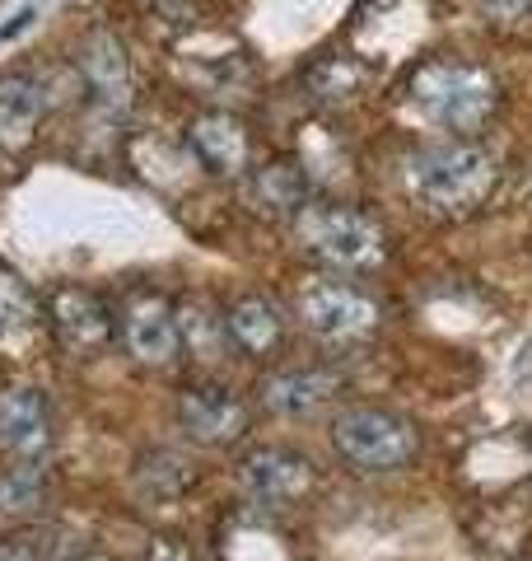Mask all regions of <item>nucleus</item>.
Listing matches in <instances>:
<instances>
[{"mask_svg": "<svg viewBox=\"0 0 532 561\" xmlns=\"http://www.w3.org/2000/svg\"><path fill=\"white\" fill-rule=\"evenodd\" d=\"M247 197L266 216H286L294 220L309 206V173L299 160H271L262 169H247Z\"/></svg>", "mask_w": 532, "mask_h": 561, "instance_id": "obj_15", "label": "nucleus"}, {"mask_svg": "<svg viewBox=\"0 0 532 561\" xmlns=\"http://www.w3.org/2000/svg\"><path fill=\"white\" fill-rule=\"evenodd\" d=\"M146 561H197V552H192L183 538H159Z\"/></svg>", "mask_w": 532, "mask_h": 561, "instance_id": "obj_23", "label": "nucleus"}, {"mask_svg": "<svg viewBox=\"0 0 532 561\" xmlns=\"http://www.w3.org/2000/svg\"><path fill=\"white\" fill-rule=\"evenodd\" d=\"M495 183H500L495 154L467 136L425 146L406 164V187H412L416 206L439 210V216H467V210L486 206Z\"/></svg>", "mask_w": 532, "mask_h": 561, "instance_id": "obj_2", "label": "nucleus"}, {"mask_svg": "<svg viewBox=\"0 0 532 561\" xmlns=\"http://www.w3.org/2000/svg\"><path fill=\"white\" fill-rule=\"evenodd\" d=\"M0 561H38L24 542H0Z\"/></svg>", "mask_w": 532, "mask_h": 561, "instance_id": "obj_25", "label": "nucleus"}, {"mask_svg": "<svg viewBox=\"0 0 532 561\" xmlns=\"http://www.w3.org/2000/svg\"><path fill=\"white\" fill-rule=\"evenodd\" d=\"M47 323L57 332V342L76 356H89V351H103L117 332V313L103 295L84 290V286H61L47 300Z\"/></svg>", "mask_w": 532, "mask_h": 561, "instance_id": "obj_7", "label": "nucleus"}, {"mask_svg": "<svg viewBox=\"0 0 532 561\" xmlns=\"http://www.w3.org/2000/svg\"><path fill=\"white\" fill-rule=\"evenodd\" d=\"M43 108L47 99L33 76H0V150H28L33 136H38Z\"/></svg>", "mask_w": 532, "mask_h": 561, "instance_id": "obj_14", "label": "nucleus"}, {"mask_svg": "<svg viewBox=\"0 0 532 561\" xmlns=\"http://www.w3.org/2000/svg\"><path fill=\"white\" fill-rule=\"evenodd\" d=\"M257 393L280 416H304V412L327 408L342 393V375L336 370H280V375H266Z\"/></svg>", "mask_w": 532, "mask_h": 561, "instance_id": "obj_13", "label": "nucleus"}, {"mask_svg": "<svg viewBox=\"0 0 532 561\" xmlns=\"http://www.w3.org/2000/svg\"><path fill=\"white\" fill-rule=\"evenodd\" d=\"M304 323L313 337H323L332 346L365 342L379 328V300L350 280H317L304 290Z\"/></svg>", "mask_w": 532, "mask_h": 561, "instance_id": "obj_5", "label": "nucleus"}, {"mask_svg": "<svg viewBox=\"0 0 532 561\" xmlns=\"http://www.w3.org/2000/svg\"><path fill=\"white\" fill-rule=\"evenodd\" d=\"M84 80L89 90H94L108 108H122V103H131V57L122 51V43L113 33H94V38L84 43Z\"/></svg>", "mask_w": 532, "mask_h": 561, "instance_id": "obj_16", "label": "nucleus"}, {"mask_svg": "<svg viewBox=\"0 0 532 561\" xmlns=\"http://www.w3.org/2000/svg\"><path fill=\"white\" fill-rule=\"evenodd\" d=\"M154 5H169V0H154Z\"/></svg>", "mask_w": 532, "mask_h": 561, "instance_id": "obj_27", "label": "nucleus"}, {"mask_svg": "<svg viewBox=\"0 0 532 561\" xmlns=\"http://www.w3.org/2000/svg\"><path fill=\"white\" fill-rule=\"evenodd\" d=\"M482 20L505 38H523L532 33V0H482Z\"/></svg>", "mask_w": 532, "mask_h": 561, "instance_id": "obj_22", "label": "nucleus"}, {"mask_svg": "<svg viewBox=\"0 0 532 561\" xmlns=\"http://www.w3.org/2000/svg\"><path fill=\"white\" fill-rule=\"evenodd\" d=\"M43 496H47V478H43V468L33 459H20L10 472H0V511L5 515L38 511Z\"/></svg>", "mask_w": 532, "mask_h": 561, "instance_id": "obj_20", "label": "nucleus"}, {"mask_svg": "<svg viewBox=\"0 0 532 561\" xmlns=\"http://www.w3.org/2000/svg\"><path fill=\"white\" fill-rule=\"evenodd\" d=\"M0 445H5L14 459H43L51 449V408L43 389H28V383H10L0 393Z\"/></svg>", "mask_w": 532, "mask_h": 561, "instance_id": "obj_11", "label": "nucleus"}, {"mask_svg": "<svg viewBox=\"0 0 532 561\" xmlns=\"http://www.w3.org/2000/svg\"><path fill=\"white\" fill-rule=\"evenodd\" d=\"M406 99L420 108L425 122L453 131V136H476L490 127L500 113V80L490 76L482 61H453V57H435L412 70L406 80Z\"/></svg>", "mask_w": 532, "mask_h": 561, "instance_id": "obj_1", "label": "nucleus"}, {"mask_svg": "<svg viewBox=\"0 0 532 561\" xmlns=\"http://www.w3.org/2000/svg\"><path fill=\"white\" fill-rule=\"evenodd\" d=\"M332 449L360 472H402L420 454V431L402 412L346 408L332 421Z\"/></svg>", "mask_w": 532, "mask_h": 561, "instance_id": "obj_3", "label": "nucleus"}, {"mask_svg": "<svg viewBox=\"0 0 532 561\" xmlns=\"http://www.w3.org/2000/svg\"><path fill=\"white\" fill-rule=\"evenodd\" d=\"M43 319V305L14 267H0V342H24Z\"/></svg>", "mask_w": 532, "mask_h": 561, "instance_id": "obj_17", "label": "nucleus"}, {"mask_svg": "<svg viewBox=\"0 0 532 561\" xmlns=\"http://www.w3.org/2000/svg\"><path fill=\"white\" fill-rule=\"evenodd\" d=\"M177 426L210 449L234 445L247 431V402L234 389H224V383H197V389H187L183 402H177Z\"/></svg>", "mask_w": 532, "mask_h": 561, "instance_id": "obj_10", "label": "nucleus"}, {"mask_svg": "<svg viewBox=\"0 0 532 561\" xmlns=\"http://www.w3.org/2000/svg\"><path fill=\"white\" fill-rule=\"evenodd\" d=\"M136 482L150 491V496H159V501H173V496H183V491L192 486V463L187 459H177V454H169V449H159V454H150L146 463H140V472H136Z\"/></svg>", "mask_w": 532, "mask_h": 561, "instance_id": "obj_21", "label": "nucleus"}, {"mask_svg": "<svg viewBox=\"0 0 532 561\" xmlns=\"http://www.w3.org/2000/svg\"><path fill=\"white\" fill-rule=\"evenodd\" d=\"M509 379H513V389L532 393V337L519 346V356H513V365H509Z\"/></svg>", "mask_w": 532, "mask_h": 561, "instance_id": "obj_24", "label": "nucleus"}, {"mask_svg": "<svg viewBox=\"0 0 532 561\" xmlns=\"http://www.w3.org/2000/svg\"><path fill=\"white\" fill-rule=\"evenodd\" d=\"M299 239L313 257L332 262L342 272H369L388 257V234L379 230L374 216L342 202H309L299 210Z\"/></svg>", "mask_w": 532, "mask_h": 561, "instance_id": "obj_4", "label": "nucleus"}, {"mask_svg": "<svg viewBox=\"0 0 532 561\" xmlns=\"http://www.w3.org/2000/svg\"><path fill=\"white\" fill-rule=\"evenodd\" d=\"M117 332L140 365H169L177 351H183L177 309L154 290H140L136 300H127V309L117 313Z\"/></svg>", "mask_w": 532, "mask_h": 561, "instance_id": "obj_8", "label": "nucleus"}, {"mask_svg": "<svg viewBox=\"0 0 532 561\" xmlns=\"http://www.w3.org/2000/svg\"><path fill=\"white\" fill-rule=\"evenodd\" d=\"M365 80H369V70L365 61H355V57H336V51H327V57H317L309 66V90L313 99H323V103H346L365 90Z\"/></svg>", "mask_w": 532, "mask_h": 561, "instance_id": "obj_18", "label": "nucleus"}, {"mask_svg": "<svg viewBox=\"0 0 532 561\" xmlns=\"http://www.w3.org/2000/svg\"><path fill=\"white\" fill-rule=\"evenodd\" d=\"M177 332H183V346L201 351V356H220V346L229 342L224 337V313H216L206 300H187L177 309Z\"/></svg>", "mask_w": 532, "mask_h": 561, "instance_id": "obj_19", "label": "nucleus"}, {"mask_svg": "<svg viewBox=\"0 0 532 561\" xmlns=\"http://www.w3.org/2000/svg\"><path fill=\"white\" fill-rule=\"evenodd\" d=\"M187 150L210 179H247V169H253V127L239 113H201L187 127Z\"/></svg>", "mask_w": 532, "mask_h": 561, "instance_id": "obj_6", "label": "nucleus"}, {"mask_svg": "<svg viewBox=\"0 0 532 561\" xmlns=\"http://www.w3.org/2000/svg\"><path fill=\"white\" fill-rule=\"evenodd\" d=\"M239 482H243L247 496L262 501V505H294V501L313 496L317 468L299 449H257L243 459Z\"/></svg>", "mask_w": 532, "mask_h": 561, "instance_id": "obj_9", "label": "nucleus"}, {"mask_svg": "<svg viewBox=\"0 0 532 561\" xmlns=\"http://www.w3.org/2000/svg\"><path fill=\"white\" fill-rule=\"evenodd\" d=\"M80 561H113V557H103V552H89V557H80Z\"/></svg>", "mask_w": 532, "mask_h": 561, "instance_id": "obj_26", "label": "nucleus"}, {"mask_svg": "<svg viewBox=\"0 0 532 561\" xmlns=\"http://www.w3.org/2000/svg\"><path fill=\"white\" fill-rule=\"evenodd\" d=\"M224 337H229V346H239L243 356L266 360L286 342V313L266 300V295H239V300L224 309Z\"/></svg>", "mask_w": 532, "mask_h": 561, "instance_id": "obj_12", "label": "nucleus"}]
</instances>
